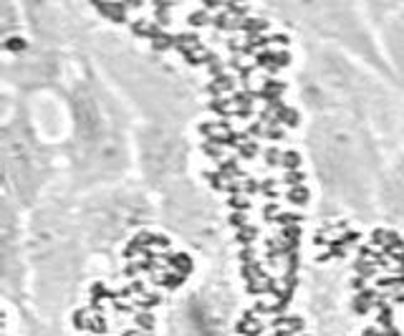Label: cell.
Returning <instances> with one entry per match:
<instances>
[{
    "label": "cell",
    "instance_id": "cell-1",
    "mask_svg": "<svg viewBox=\"0 0 404 336\" xmlns=\"http://www.w3.org/2000/svg\"><path fill=\"white\" fill-rule=\"evenodd\" d=\"M311 144L321 185L341 197L364 192V147L359 144L351 124H344L341 119H323V124H318V129L313 131Z\"/></svg>",
    "mask_w": 404,
    "mask_h": 336
},
{
    "label": "cell",
    "instance_id": "cell-2",
    "mask_svg": "<svg viewBox=\"0 0 404 336\" xmlns=\"http://www.w3.org/2000/svg\"><path fill=\"white\" fill-rule=\"evenodd\" d=\"M71 114H74V144L79 147V159L86 164L101 159L111 162V149L119 144V134L114 129L111 101L96 86V81H79L71 94Z\"/></svg>",
    "mask_w": 404,
    "mask_h": 336
},
{
    "label": "cell",
    "instance_id": "cell-3",
    "mask_svg": "<svg viewBox=\"0 0 404 336\" xmlns=\"http://www.w3.org/2000/svg\"><path fill=\"white\" fill-rule=\"evenodd\" d=\"M3 152H6L8 187H13L18 192V200H31L38 192V187L43 185V180L48 175V167H51L46 147L33 137V131L28 126L13 129V124L8 121Z\"/></svg>",
    "mask_w": 404,
    "mask_h": 336
},
{
    "label": "cell",
    "instance_id": "cell-4",
    "mask_svg": "<svg viewBox=\"0 0 404 336\" xmlns=\"http://www.w3.org/2000/svg\"><path fill=\"white\" fill-rule=\"evenodd\" d=\"M142 147V162L152 180H169L182 170L179 159H184V147H179V137L172 129H152L144 142H139V149Z\"/></svg>",
    "mask_w": 404,
    "mask_h": 336
}]
</instances>
